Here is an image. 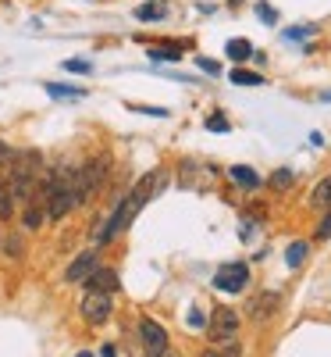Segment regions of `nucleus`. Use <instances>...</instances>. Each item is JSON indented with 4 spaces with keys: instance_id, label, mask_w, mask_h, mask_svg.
<instances>
[{
    "instance_id": "obj_17",
    "label": "nucleus",
    "mask_w": 331,
    "mask_h": 357,
    "mask_svg": "<svg viewBox=\"0 0 331 357\" xmlns=\"http://www.w3.org/2000/svg\"><path fill=\"white\" fill-rule=\"evenodd\" d=\"M150 57H154V61H178V57H182V50L161 43V47H150Z\"/></svg>"
},
{
    "instance_id": "obj_24",
    "label": "nucleus",
    "mask_w": 331,
    "mask_h": 357,
    "mask_svg": "<svg viewBox=\"0 0 331 357\" xmlns=\"http://www.w3.org/2000/svg\"><path fill=\"white\" fill-rule=\"evenodd\" d=\"M317 240H331V207H328V215H324V222L317 225Z\"/></svg>"
},
{
    "instance_id": "obj_33",
    "label": "nucleus",
    "mask_w": 331,
    "mask_h": 357,
    "mask_svg": "<svg viewBox=\"0 0 331 357\" xmlns=\"http://www.w3.org/2000/svg\"><path fill=\"white\" fill-rule=\"evenodd\" d=\"M324 100H331V93H328V97H324Z\"/></svg>"
},
{
    "instance_id": "obj_2",
    "label": "nucleus",
    "mask_w": 331,
    "mask_h": 357,
    "mask_svg": "<svg viewBox=\"0 0 331 357\" xmlns=\"http://www.w3.org/2000/svg\"><path fill=\"white\" fill-rule=\"evenodd\" d=\"M43 193H47V218L61 222L75 207V175L72 172H57L50 183L43 186Z\"/></svg>"
},
{
    "instance_id": "obj_21",
    "label": "nucleus",
    "mask_w": 331,
    "mask_h": 357,
    "mask_svg": "<svg viewBox=\"0 0 331 357\" xmlns=\"http://www.w3.org/2000/svg\"><path fill=\"white\" fill-rule=\"evenodd\" d=\"M271 186H275V190H289L292 186V172L289 168H278L275 175H271Z\"/></svg>"
},
{
    "instance_id": "obj_20",
    "label": "nucleus",
    "mask_w": 331,
    "mask_h": 357,
    "mask_svg": "<svg viewBox=\"0 0 331 357\" xmlns=\"http://www.w3.org/2000/svg\"><path fill=\"white\" fill-rule=\"evenodd\" d=\"M307 250H310V247H307L303 240H299V243H292V247L285 250V261H289V268H299V264H303V257H307Z\"/></svg>"
},
{
    "instance_id": "obj_25",
    "label": "nucleus",
    "mask_w": 331,
    "mask_h": 357,
    "mask_svg": "<svg viewBox=\"0 0 331 357\" xmlns=\"http://www.w3.org/2000/svg\"><path fill=\"white\" fill-rule=\"evenodd\" d=\"M132 111H139V114H154V118H168V111H164V107H146V104H132Z\"/></svg>"
},
{
    "instance_id": "obj_34",
    "label": "nucleus",
    "mask_w": 331,
    "mask_h": 357,
    "mask_svg": "<svg viewBox=\"0 0 331 357\" xmlns=\"http://www.w3.org/2000/svg\"><path fill=\"white\" fill-rule=\"evenodd\" d=\"M0 243H4V236H0Z\"/></svg>"
},
{
    "instance_id": "obj_6",
    "label": "nucleus",
    "mask_w": 331,
    "mask_h": 357,
    "mask_svg": "<svg viewBox=\"0 0 331 357\" xmlns=\"http://www.w3.org/2000/svg\"><path fill=\"white\" fill-rule=\"evenodd\" d=\"M250 282V268L243 261H232V264H221L218 268V275H214V286L221 293H243Z\"/></svg>"
},
{
    "instance_id": "obj_4",
    "label": "nucleus",
    "mask_w": 331,
    "mask_h": 357,
    "mask_svg": "<svg viewBox=\"0 0 331 357\" xmlns=\"http://www.w3.org/2000/svg\"><path fill=\"white\" fill-rule=\"evenodd\" d=\"M40 154H29V158H11V175H8V190H11V197L15 200H22V204H29L33 200V193H36V161Z\"/></svg>"
},
{
    "instance_id": "obj_7",
    "label": "nucleus",
    "mask_w": 331,
    "mask_h": 357,
    "mask_svg": "<svg viewBox=\"0 0 331 357\" xmlns=\"http://www.w3.org/2000/svg\"><path fill=\"white\" fill-rule=\"evenodd\" d=\"M139 340H143V350L146 357H168V333L154 318H143L139 321Z\"/></svg>"
},
{
    "instance_id": "obj_23",
    "label": "nucleus",
    "mask_w": 331,
    "mask_h": 357,
    "mask_svg": "<svg viewBox=\"0 0 331 357\" xmlns=\"http://www.w3.org/2000/svg\"><path fill=\"white\" fill-rule=\"evenodd\" d=\"M65 72H75V75H86V72H89V61H79V57H72V61H65Z\"/></svg>"
},
{
    "instance_id": "obj_3",
    "label": "nucleus",
    "mask_w": 331,
    "mask_h": 357,
    "mask_svg": "<svg viewBox=\"0 0 331 357\" xmlns=\"http://www.w3.org/2000/svg\"><path fill=\"white\" fill-rule=\"evenodd\" d=\"M107 168H111V158L107 154H97L93 161H86L75 172V204H89V200L100 193L104 178H107Z\"/></svg>"
},
{
    "instance_id": "obj_8",
    "label": "nucleus",
    "mask_w": 331,
    "mask_h": 357,
    "mask_svg": "<svg viewBox=\"0 0 331 357\" xmlns=\"http://www.w3.org/2000/svg\"><path fill=\"white\" fill-rule=\"evenodd\" d=\"M235 333H239L235 307H218L214 314H210V340L214 343H228V340H235Z\"/></svg>"
},
{
    "instance_id": "obj_32",
    "label": "nucleus",
    "mask_w": 331,
    "mask_h": 357,
    "mask_svg": "<svg viewBox=\"0 0 331 357\" xmlns=\"http://www.w3.org/2000/svg\"><path fill=\"white\" fill-rule=\"evenodd\" d=\"M75 357H93V354H86V350H82V354H75Z\"/></svg>"
},
{
    "instance_id": "obj_14",
    "label": "nucleus",
    "mask_w": 331,
    "mask_h": 357,
    "mask_svg": "<svg viewBox=\"0 0 331 357\" xmlns=\"http://www.w3.org/2000/svg\"><path fill=\"white\" fill-rule=\"evenodd\" d=\"M164 15H168L164 0H150V4L136 8V18H139V22H157V18H164Z\"/></svg>"
},
{
    "instance_id": "obj_5",
    "label": "nucleus",
    "mask_w": 331,
    "mask_h": 357,
    "mask_svg": "<svg viewBox=\"0 0 331 357\" xmlns=\"http://www.w3.org/2000/svg\"><path fill=\"white\" fill-rule=\"evenodd\" d=\"M79 311H82V318H86L89 325H104V321L111 318V311H114V301H111V293L86 289V296H82Z\"/></svg>"
},
{
    "instance_id": "obj_27",
    "label": "nucleus",
    "mask_w": 331,
    "mask_h": 357,
    "mask_svg": "<svg viewBox=\"0 0 331 357\" xmlns=\"http://www.w3.org/2000/svg\"><path fill=\"white\" fill-rule=\"evenodd\" d=\"M8 254H11V257H18V254H22V243H18V236H11V240H8Z\"/></svg>"
},
{
    "instance_id": "obj_19",
    "label": "nucleus",
    "mask_w": 331,
    "mask_h": 357,
    "mask_svg": "<svg viewBox=\"0 0 331 357\" xmlns=\"http://www.w3.org/2000/svg\"><path fill=\"white\" fill-rule=\"evenodd\" d=\"M235 86H260L264 79L257 75V72H246V68H232V75H228Z\"/></svg>"
},
{
    "instance_id": "obj_11",
    "label": "nucleus",
    "mask_w": 331,
    "mask_h": 357,
    "mask_svg": "<svg viewBox=\"0 0 331 357\" xmlns=\"http://www.w3.org/2000/svg\"><path fill=\"white\" fill-rule=\"evenodd\" d=\"M282 304V296L278 293H260L257 301L250 304V318H257V321H264V318H271L275 314V307Z\"/></svg>"
},
{
    "instance_id": "obj_1",
    "label": "nucleus",
    "mask_w": 331,
    "mask_h": 357,
    "mask_svg": "<svg viewBox=\"0 0 331 357\" xmlns=\"http://www.w3.org/2000/svg\"><path fill=\"white\" fill-rule=\"evenodd\" d=\"M161 186H164V172H150V175H143V178H139V186H136L125 200H118V207L111 211V218H100V225L93 229V240H97V243H111L114 236H122V232L132 225V218L150 204V197H157Z\"/></svg>"
},
{
    "instance_id": "obj_22",
    "label": "nucleus",
    "mask_w": 331,
    "mask_h": 357,
    "mask_svg": "<svg viewBox=\"0 0 331 357\" xmlns=\"http://www.w3.org/2000/svg\"><path fill=\"white\" fill-rule=\"evenodd\" d=\"M207 129H214V132H228V118L210 114V118H207Z\"/></svg>"
},
{
    "instance_id": "obj_29",
    "label": "nucleus",
    "mask_w": 331,
    "mask_h": 357,
    "mask_svg": "<svg viewBox=\"0 0 331 357\" xmlns=\"http://www.w3.org/2000/svg\"><path fill=\"white\" fill-rule=\"evenodd\" d=\"M257 15H260V18H267V22H275V11H271L267 4H260V8H257Z\"/></svg>"
},
{
    "instance_id": "obj_18",
    "label": "nucleus",
    "mask_w": 331,
    "mask_h": 357,
    "mask_svg": "<svg viewBox=\"0 0 331 357\" xmlns=\"http://www.w3.org/2000/svg\"><path fill=\"white\" fill-rule=\"evenodd\" d=\"M11 215H15V197H11L8 183L0 178V218H11Z\"/></svg>"
},
{
    "instance_id": "obj_16",
    "label": "nucleus",
    "mask_w": 331,
    "mask_h": 357,
    "mask_svg": "<svg viewBox=\"0 0 331 357\" xmlns=\"http://www.w3.org/2000/svg\"><path fill=\"white\" fill-rule=\"evenodd\" d=\"M225 54L232 57V61H246V57H253V43L250 40H228Z\"/></svg>"
},
{
    "instance_id": "obj_12",
    "label": "nucleus",
    "mask_w": 331,
    "mask_h": 357,
    "mask_svg": "<svg viewBox=\"0 0 331 357\" xmlns=\"http://www.w3.org/2000/svg\"><path fill=\"white\" fill-rule=\"evenodd\" d=\"M310 207H321V211H328V207H331V175L321 178V183L314 186V193H310Z\"/></svg>"
},
{
    "instance_id": "obj_31",
    "label": "nucleus",
    "mask_w": 331,
    "mask_h": 357,
    "mask_svg": "<svg viewBox=\"0 0 331 357\" xmlns=\"http://www.w3.org/2000/svg\"><path fill=\"white\" fill-rule=\"evenodd\" d=\"M203 357H225V354H218V350H207Z\"/></svg>"
},
{
    "instance_id": "obj_30",
    "label": "nucleus",
    "mask_w": 331,
    "mask_h": 357,
    "mask_svg": "<svg viewBox=\"0 0 331 357\" xmlns=\"http://www.w3.org/2000/svg\"><path fill=\"white\" fill-rule=\"evenodd\" d=\"M100 354H104V357H118V350H114V347H111V343H107V347H104V350H100Z\"/></svg>"
},
{
    "instance_id": "obj_28",
    "label": "nucleus",
    "mask_w": 331,
    "mask_h": 357,
    "mask_svg": "<svg viewBox=\"0 0 331 357\" xmlns=\"http://www.w3.org/2000/svg\"><path fill=\"white\" fill-rule=\"evenodd\" d=\"M189 325H193V329H200V325H203V314L200 311H189V318H186Z\"/></svg>"
},
{
    "instance_id": "obj_9",
    "label": "nucleus",
    "mask_w": 331,
    "mask_h": 357,
    "mask_svg": "<svg viewBox=\"0 0 331 357\" xmlns=\"http://www.w3.org/2000/svg\"><path fill=\"white\" fill-rule=\"evenodd\" d=\"M86 289H100V293H114L118 289V272H111V268H93L86 279Z\"/></svg>"
},
{
    "instance_id": "obj_15",
    "label": "nucleus",
    "mask_w": 331,
    "mask_h": 357,
    "mask_svg": "<svg viewBox=\"0 0 331 357\" xmlns=\"http://www.w3.org/2000/svg\"><path fill=\"white\" fill-rule=\"evenodd\" d=\"M47 93H50V97H61V100H79V97H86V89H79V86H61V82H47Z\"/></svg>"
},
{
    "instance_id": "obj_13",
    "label": "nucleus",
    "mask_w": 331,
    "mask_h": 357,
    "mask_svg": "<svg viewBox=\"0 0 331 357\" xmlns=\"http://www.w3.org/2000/svg\"><path fill=\"white\" fill-rule=\"evenodd\" d=\"M228 175L235 178L239 186H246V190H257V186H260V175H257L253 168H243V165H232V168H228Z\"/></svg>"
},
{
    "instance_id": "obj_10",
    "label": "nucleus",
    "mask_w": 331,
    "mask_h": 357,
    "mask_svg": "<svg viewBox=\"0 0 331 357\" xmlns=\"http://www.w3.org/2000/svg\"><path fill=\"white\" fill-rule=\"evenodd\" d=\"M97 268V250H86V254H79L72 264H68V272H65V279L68 282H82L89 272Z\"/></svg>"
},
{
    "instance_id": "obj_26",
    "label": "nucleus",
    "mask_w": 331,
    "mask_h": 357,
    "mask_svg": "<svg viewBox=\"0 0 331 357\" xmlns=\"http://www.w3.org/2000/svg\"><path fill=\"white\" fill-rule=\"evenodd\" d=\"M196 65H200L203 72H210V75H218V72H221V68H218V61H207V57H200Z\"/></svg>"
}]
</instances>
